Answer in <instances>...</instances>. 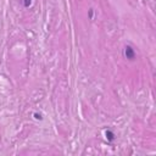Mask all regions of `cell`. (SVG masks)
I'll use <instances>...</instances> for the list:
<instances>
[{"mask_svg":"<svg viewBox=\"0 0 156 156\" xmlns=\"http://www.w3.org/2000/svg\"><path fill=\"white\" fill-rule=\"evenodd\" d=\"M30 2H32V0H23V5H24L26 7H28V6L30 5Z\"/></svg>","mask_w":156,"mask_h":156,"instance_id":"obj_3","label":"cell"},{"mask_svg":"<svg viewBox=\"0 0 156 156\" xmlns=\"http://www.w3.org/2000/svg\"><path fill=\"white\" fill-rule=\"evenodd\" d=\"M123 55H124L126 58H128V60L132 61L135 57V51H134V49L130 45H126L124 46V50H123Z\"/></svg>","mask_w":156,"mask_h":156,"instance_id":"obj_1","label":"cell"},{"mask_svg":"<svg viewBox=\"0 0 156 156\" xmlns=\"http://www.w3.org/2000/svg\"><path fill=\"white\" fill-rule=\"evenodd\" d=\"M113 136H115V135H113V133H112L111 130H107V132H106V138H107L110 141L113 140Z\"/></svg>","mask_w":156,"mask_h":156,"instance_id":"obj_2","label":"cell"}]
</instances>
